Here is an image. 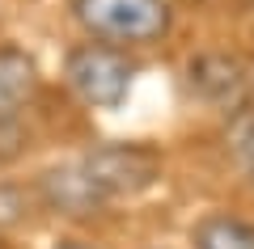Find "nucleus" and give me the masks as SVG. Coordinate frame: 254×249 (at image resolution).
I'll return each mask as SVG.
<instances>
[{
  "instance_id": "obj_1",
  "label": "nucleus",
  "mask_w": 254,
  "mask_h": 249,
  "mask_svg": "<svg viewBox=\"0 0 254 249\" xmlns=\"http://www.w3.org/2000/svg\"><path fill=\"white\" fill-rule=\"evenodd\" d=\"M72 21L102 47H148L170 30L165 0H68Z\"/></svg>"
},
{
  "instance_id": "obj_10",
  "label": "nucleus",
  "mask_w": 254,
  "mask_h": 249,
  "mask_svg": "<svg viewBox=\"0 0 254 249\" xmlns=\"http://www.w3.org/2000/svg\"><path fill=\"white\" fill-rule=\"evenodd\" d=\"M55 249H93V245H85V241H60Z\"/></svg>"
},
{
  "instance_id": "obj_2",
  "label": "nucleus",
  "mask_w": 254,
  "mask_h": 249,
  "mask_svg": "<svg viewBox=\"0 0 254 249\" xmlns=\"http://www.w3.org/2000/svg\"><path fill=\"white\" fill-rule=\"evenodd\" d=\"M64 76H68L72 93L85 101V106L115 110V106H123L136 68H131V63H127V55L115 51V47L76 43L72 51L64 55Z\"/></svg>"
},
{
  "instance_id": "obj_5",
  "label": "nucleus",
  "mask_w": 254,
  "mask_h": 249,
  "mask_svg": "<svg viewBox=\"0 0 254 249\" xmlns=\"http://www.w3.org/2000/svg\"><path fill=\"white\" fill-rule=\"evenodd\" d=\"M38 93V63L26 47L0 43V131L21 123Z\"/></svg>"
},
{
  "instance_id": "obj_8",
  "label": "nucleus",
  "mask_w": 254,
  "mask_h": 249,
  "mask_svg": "<svg viewBox=\"0 0 254 249\" xmlns=\"http://www.w3.org/2000/svg\"><path fill=\"white\" fill-rule=\"evenodd\" d=\"M30 207L34 195L21 182H0V228H21L30 220Z\"/></svg>"
},
{
  "instance_id": "obj_6",
  "label": "nucleus",
  "mask_w": 254,
  "mask_h": 249,
  "mask_svg": "<svg viewBox=\"0 0 254 249\" xmlns=\"http://www.w3.org/2000/svg\"><path fill=\"white\" fill-rule=\"evenodd\" d=\"M187 80L195 98L212 101V106H237L246 93V68L237 55H225V51H208L199 59L187 63Z\"/></svg>"
},
{
  "instance_id": "obj_3",
  "label": "nucleus",
  "mask_w": 254,
  "mask_h": 249,
  "mask_svg": "<svg viewBox=\"0 0 254 249\" xmlns=\"http://www.w3.org/2000/svg\"><path fill=\"white\" fill-rule=\"evenodd\" d=\"M76 165L85 169V178L93 182V190L106 203L144 195L161 178V156L144 144H102V148H89Z\"/></svg>"
},
{
  "instance_id": "obj_4",
  "label": "nucleus",
  "mask_w": 254,
  "mask_h": 249,
  "mask_svg": "<svg viewBox=\"0 0 254 249\" xmlns=\"http://www.w3.org/2000/svg\"><path fill=\"white\" fill-rule=\"evenodd\" d=\"M38 203L55 215H68V220H85V215H98L106 207V199L93 190V182L85 178L81 165H55V169L38 173L34 186Z\"/></svg>"
},
{
  "instance_id": "obj_9",
  "label": "nucleus",
  "mask_w": 254,
  "mask_h": 249,
  "mask_svg": "<svg viewBox=\"0 0 254 249\" xmlns=\"http://www.w3.org/2000/svg\"><path fill=\"white\" fill-rule=\"evenodd\" d=\"M229 148H233L237 165L246 169V178L254 182V110H242L229 127Z\"/></svg>"
},
{
  "instance_id": "obj_7",
  "label": "nucleus",
  "mask_w": 254,
  "mask_h": 249,
  "mask_svg": "<svg viewBox=\"0 0 254 249\" xmlns=\"http://www.w3.org/2000/svg\"><path fill=\"white\" fill-rule=\"evenodd\" d=\"M190 245L195 249H254V224L242 215L212 211L190 228Z\"/></svg>"
}]
</instances>
